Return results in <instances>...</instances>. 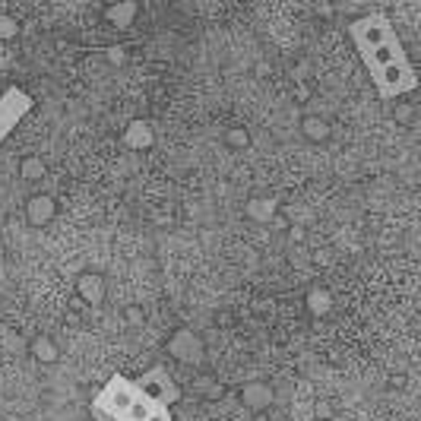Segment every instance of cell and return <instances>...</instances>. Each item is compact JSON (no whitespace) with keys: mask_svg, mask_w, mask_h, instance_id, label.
Returning <instances> with one entry per match:
<instances>
[{"mask_svg":"<svg viewBox=\"0 0 421 421\" xmlns=\"http://www.w3.org/2000/svg\"><path fill=\"white\" fill-rule=\"evenodd\" d=\"M92 418L96 421H174L171 408L149 402L136 389V383L124 374H115L105 380V387L92 399Z\"/></svg>","mask_w":421,"mask_h":421,"instance_id":"cell-1","label":"cell"},{"mask_svg":"<svg viewBox=\"0 0 421 421\" xmlns=\"http://www.w3.org/2000/svg\"><path fill=\"white\" fill-rule=\"evenodd\" d=\"M370 83H374L380 102H393V98H402L418 89V73H415L412 60H399V64H389L383 70L370 73Z\"/></svg>","mask_w":421,"mask_h":421,"instance_id":"cell-2","label":"cell"},{"mask_svg":"<svg viewBox=\"0 0 421 421\" xmlns=\"http://www.w3.org/2000/svg\"><path fill=\"white\" fill-rule=\"evenodd\" d=\"M349 35H351V41H355L358 54H368V51H374V48L387 45V41L399 39V35H396V26L383 13H377V10L374 13L358 16V20H351L349 22Z\"/></svg>","mask_w":421,"mask_h":421,"instance_id":"cell-3","label":"cell"},{"mask_svg":"<svg viewBox=\"0 0 421 421\" xmlns=\"http://www.w3.org/2000/svg\"><path fill=\"white\" fill-rule=\"evenodd\" d=\"M134 383H136V389H140L149 402H155V406H162V408H171V406H178V402H181L178 380H174V377L168 374V368H162V364L143 370Z\"/></svg>","mask_w":421,"mask_h":421,"instance_id":"cell-4","label":"cell"},{"mask_svg":"<svg viewBox=\"0 0 421 421\" xmlns=\"http://www.w3.org/2000/svg\"><path fill=\"white\" fill-rule=\"evenodd\" d=\"M32 111V96L20 86L0 92V146L7 143V136L22 124V117Z\"/></svg>","mask_w":421,"mask_h":421,"instance_id":"cell-5","label":"cell"},{"mask_svg":"<svg viewBox=\"0 0 421 421\" xmlns=\"http://www.w3.org/2000/svg\"><path fill=\"white\" fill-rule=\"evenodd\" d=\"M168 351L184 364H200L203 361V339H200L193 330H178V332H171V339H168Z\"/></svg>","mask_w":421,"mask_h":421,"instance_id":"cell-6","label":"cell"},{"mask_svg":"<svg viewBox=\"0 0 421 421\" xmlns=\"http://www.w3.org/2000/svg\"><path fill=\"white\" fill-rule=\"evenodd\" d=\"M361 60H364V67H368V73H377V70H383V67H389V64L408 60V54H406V48H402V41L393 39V41H387V45L374 48V51L361 54Z\"/></svg>","mask_w":421,"mask_h":421,"instance_id":"cell-7","label":"cell"},{"mask_svg":"<svg viewBox=\"0 0 421 421\" xmlns=\"http://www.w3.org/2000/svg\"><path fill=\"white\" fill-rule=\"evenodd\" d=\"M26 216L35 228H41V225H48L54 216H58V203H54V197H48V193H35V197H29V203H26Z\"/></svg>","mask_w":421,"mask_h":421,"instance_id":"cell-8","label":"cell"},{"mask_svg":"<svg viewBox=\"0 0 421 421\" xmlns=\"http://www.w3.org/2000/svg\"><path fill=\"white\" fill-rule=\"evenodd\" d=\"M241 399H244V406L247 408H254L257 415H263L269 406H273V389H269L266 383L254 380V383H247V387L241 389Z\"/></svg>","mask_w":421,"mask_h":421,"instance_id":"cell-9","label":"cell"},{"mask_svg":"<svg viewBox=\"0 0 421 421\" xmlns=\"http://www.w3.org/2000/svg\"><path fill=\"white\" fill-rule=\"evenodd\" d=\"M77 288L89 304H102L105 301V279L98 273H83L79 276V282H77Z\"/></svg>","mask_w":421,"mask_h":421,"instance_id":"cell-10","label":"cell"},{"mask_svg":"<svg viewBox=\"0 0 421 421\" xmlns=\"http://www.w3.org/2000/svg\"><path fill=\"white\" fill-rule=\"evenodd\" d=\"M301 134L307 136L311 143H323V140H330V121L326 117H320V115H307L304 121H301Z\"/></svg>","mask_w":421,"mask_h":421,"instance_id":"cell-11","label":"cell"},{"mask_svg":"<svg viewBox=\"0 0 421 421\" xmlns=\"http://www.w3.org/2000/svg\"><path fill=\"white\" fill-rule=\"evenodd\" d=\"M136 13H140L136 4H111V7L105 10V20H108L111 26H117V29H127V26H134Z\"/></svg>","mask_w":421,"mask_h":421,"instance_id":"cell-12","label":"cell"},{"mask_svg":"<svg viewBox=\"0 0 421 421\" xmlns=\"http://www.w3.org/2000/svg\"><path fill=\"white\" fill-rule=\"evenodd\" d=\"M29 351H32V358L35 361H41V364H54L58 361V355H60V349L54 345L51 336H35L32 345H29Z\"/></svg>","mask_w":421,"mask_h":421,"instance_id":"cell-13","label":"cell"},{"mask_svg":"<svg viewBox=\"0 0 421 421\" xmlns=\"http://www.w3.org/2000/svg\"><path fill=\"white\" fill-rule=\"evenodd\" d=\"M307 311H311L313 317H326V313L332 311V294L326 292V288H311V292H307Z\"/></svg>","mask_w":421,"mask_h":421,"instance_id":"cell-14","label":"cell"},{"mask_svg":"<svg viewBox=\"0 0 421 421\" xmlns=\"http://www.w3.org/2000/svg\"><path fill=\"white\" fill-rule=\"evenodd\" d=\"M20 171H22V178H26V181H41L48 168H45V162H41L39 155H29V159H22Z\"/></svg>","mask_w":421,"mask_h":421,"instance_id":"cell-15","label":"cell"},{"mask_svg":"<svg viewBox=\"0 0 421 421\" xmlns=\"http://www.w3.org/2000/svg\"><path fill=\"white\" fill-rule=\"evenodd\" d=\"M273 200H250L247 203V216H254V219H260V222H269L273 219Z\"/></svg>","mask_w":421,"mask_h":421,"instance_id":"cell-16","label":"cell"},{"mask_svg":"<svg viewBox=\"0 0 421 421\" xmlns=\"http://www.w3.org/2000/svg\"><path fill=\"white\" fill-rule=\"evenodd\" d=\"M393 117H396V124H402V127H415V105H408V102H396Z\"/></svg>","mask_w":421,"mask_h":421,"instance_id":"cell-17","label":"cell"},{"mask_svg":"<svg viewBox=\"0 0 421 421\" xmlns=\"http://www.w3.org/2000/svg\"><path fill=\"white\" fill-rule=\"evenodd\" d=\"M225 143H228L231 149H244L250 143V136H247V130H244V127H235V130L225 134Z\"/></svg>","mask_w":421,"mask_h":421,"instance_id":"cell-18","label":"cell"},{"mask_svg":"<svg viewBox=\"0 0 421 421\" xmlns=\"http://www.w3.org/2000/svg\"><path fill=\"white\" fill-rule=\"evenodd\" d=\"M149 140H153V136H149V127H146V124H134V136H130V143H134V146H140V143L146 146Z\"/></svg>","mask_w":421,"mask_h":421,"instance_id":"cell-19","label":"cell"},{"mask_svg":"<svg viewBox=\"0 0 421 421\" xmlns=\"http://www.w3.org/2000/svg\"><path fill=\"white\" fill-rule=\"evenodd\" d=\"M13 35H16V20L0 13V39H13Z\"/></svg>","mask_w":421,"mask_h":421,"instance_id":"cell-20","label":"cell"},{"mask_svg":"<svg viewBox=\"0 0 421 421\" xmlns=\"http://www.w3.org/2000/svg\"><path fill=\"white\" fill-rule=\"evenodd\" d=\"M127 320H130V323H143V311H136V307H130V311H127Z\"/></svg>","mask_w":421,"mask_h":421,"instance_id":"cell-21","label":"cell"}]
</instances>
